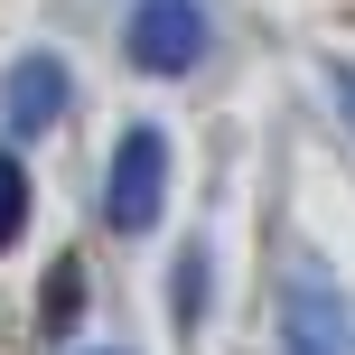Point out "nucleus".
Returning a JSON list of instances; mask_svg holds the SVG:
<instances>
[{"instance_id":"5","label":"nucleus","mask_w":355,"mask_h":355,"mask_svg":"<svg viewBox=\"0 0 355 355\" xmlns=\"http://www.w3.org/2000/svg\"><path fill=\"white\" fill-rule=\"evenodd\" d=\"M19 225H28V178H19V159L0 150V252L19 243Z\"/></svg>"},{"instance_id":"1","label":"nucleus","mask_w":355,"mask_h":355,"mask_svg":"<svg viewBox=\"0 0 355 355\" xmlns=\"http://www.w3.org/2000/svg\"><path fill=\"white\" fill-rule=\"evenodd\" d=\"M159 206H168V141L150 122H131L122 150H112V168H103V225L112 234H150Z\"/></svg>"},{"instance_id":"3","label":"nucleus","mask_w":355,"mask_h":355,"mask_svg":"<svg viewBox=\"0 0 355 355\" xmlns=\"http://www.w3.org/2000/svg\"><path fill=\"white\" fill-rule=\"evenodd\" d=\"M66 103H75L66 56H10V75H0V122H10V131H47V122H66Z\"/></svg>"},{"instance_id":"2","label":"nucleus","mask_w":355,"mask_h":355,"mask_svg":"<svg viewBox=\"0 0 355 355\" xmlns=\"http://www.w3.org/2000/svg\"><path fill=\"white\" fill-rule=\"evenodd\" d=\"M131 66L141 75L206 66V10H196V0H141V10H131Z\"/></svg>"},{"instance_id":"6","label":"nucleus","mask_w":355,"mask_h":355,"mask_svg":"<svg viewBox=\"0 0 355 355\" xmlns=\"http://www.w3.org/2000/svg\"><path fill=\"white\" fill-rule=\"evenodd\" d=\"M168 309H178V327H196V318H206V252H187V262H178Z\"/></svg>"},{"instance_id":"7","label":"nucleus","mask_w":355,"mask_h":355,"mask_svg":"<svg viewBox=\"0 0 355 355\" xmlns=\"http://www.w3.org/2000/svg\"><path fill=\"white\" fill-rule=\"evenodd\" d=\"M337 103H346V112H355V66H337Z\"/></svg>"},{"instance_id":"4","label":"nucleus","mask_w":355,"mask_h":355,"mask_svg":"<svg viewBox=\"0 0 355 355\" xmlns=\"http://www.w3.org/2000/svg\"><path fill=\"white\" fill-rule=\"evenodd\" d=\"M281 355H355V337H346V300H337V290L290 281V300H281Z\"/></svg>"}]
</instances>
